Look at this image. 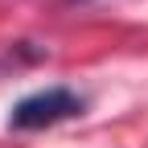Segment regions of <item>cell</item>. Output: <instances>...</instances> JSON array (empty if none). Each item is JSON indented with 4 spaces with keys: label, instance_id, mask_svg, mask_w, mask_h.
I'll list each match as a JSON object with an SVG mask.
<instances>
[{
    "label": "cell",
    "instance_id": "1",
    "mask_svg": "<svg viewBox=\"0 0 148 148\" xmlns=\"http://www.w3.org/2000/svg\"><path fill=\"white\" fill-rule=\"evenodd\" d=\"M82 111V99L66 86H49V90H37V95L21 99L8 115V127L12 132H37V127H49V123H62L70 115Z\"/></svg>",
    "mask_w": 148,
    "mask_h": 148
},
{
    "label": "cell",
    "instance_id": "2",
    "mask_svg": "<svg viewBox=\"0 0 148 148\" xmlns=\"http://www.w3.org/2000/svg\"><path fill=\"white\" fill-rule=\"evenodd\" d=\"M70 4H86V0H70Z\"/></svg>",
    "mask_w": 148,
    "mask_h": 148
}]
</instances>
